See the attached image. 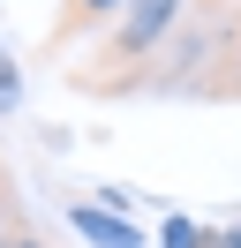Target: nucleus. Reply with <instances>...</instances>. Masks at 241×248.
Instances as JSON below:
<instances>
[{"label":"nucleus","instance_id":"1","mask_svg":"<svg viewBox=\"0 0 241 248\" xmlns=\"http://www.w3.org/2000/svg\"><path fill=\"white\" fill-rule=\"evenodd\" d=\"M181 16H189V0H120V16H113V31H105L98 61L75 68V91H90V98L128 91V83L166 53V38L181 31Z\"/></svg>","mask_w":241,"mask_h":248},{"label":"nucleus","instance_id":"2","mask_svg":"<svg viewBox=\"0 0 241 248\" xmlns=\"http://www.w3.org/2000/svg\"><path fill=\"white\" fill-rule=\"evenodd\" d=\"M68 226L83 233L90 248H143V233H136L128 218H113V211H98V203H68Z\"/></svg>","mask_w":241,"mask_h":248},{"label":"nucleus","instance_id":"3","mask_svg":"<svg viewBox=\"0 0 241 248\" xmlns=\"http://www.w3.org/2000/svg\"><path fill=\"white\" fill-rule=\"evenodd\" d=\"M120 16V0H60V23H53V38H45V53H60V46H75V38H90L98 23H113Z\"/></svg>","mask_w":241,"mask_h":248},{"label":"nucleus","instance_id":"4","mask_svg":"<svg viewBox=\"0 0 241 248\" xmlns=\"http://www.w3.org/2000/svg\"><path fill=\"white\" fill-rule=\"evenodd\" d=\"M196 91H204V98H241V23L219 31V53H211V68H204Z\"/></svg>","mask_w":241,"mask_h":248},{"label":"nucleus","instance_id":"5","mask_svg":"<svg viewBox=\"0 0 241 248\" xmlns=\"http://www.w3.org/2000/svg\"><path fill=\"white\" fill-rule=\"evenodd\" d=\"M158 248H226V233L196 226V218H166V226H158Z\"/></svg>","mask_w":241,"mask_h":248},{"label":"nucleus","instance_id":"6","mask_svg":"<svg viewBox=\"0 0 241 248\" xmlns=\"http://www.w3.org/2000/svg\"><path fill=\"white\" fill-rule=\"evenodd\" d=\"M8 226H23V203H15V173L0 166V233H8Z\"/></svg>","mask_w":241,"mask_h":248},{"label":"nucleus","instance_id":"7","mask_svg":"<svg viewBox=\"0 0 241 248\" xmlns=\"http://www.w3.org/2000/svg\"><path fill=\"white\" fill-rule=\"evenodd\" d=\"M0 248H53V241H45V233L23 218V226H8V233H0Z\"/></svg>","mask_w":241,"mask_h":248},{"label":"nucleus","instance_id":"8","mask_svg":"<svg viewBox=\"0 0 241 248\" xmlns=\"http://www.w3.org/2000/svg\"><path fill=\"white\" fill-rule=\"evenodd\" d=\"M15 98H23V83H15V61H8V53H0V113H8Z\"/></svg>","mask_w":241,"mask_h":248},{"label":"nucleus","instance_id":"9","mask_svg":"<svg viewBox=\"0 0 241 248\" xmlns=\"http://www.w3.org/2000/svg\"><path fill=\"white\" fill-rule=\"evenodd\" d=\"M226 248H241V226H226Z\"/></svg>","mask_w":241,"mask_h":248}]
</instances>
